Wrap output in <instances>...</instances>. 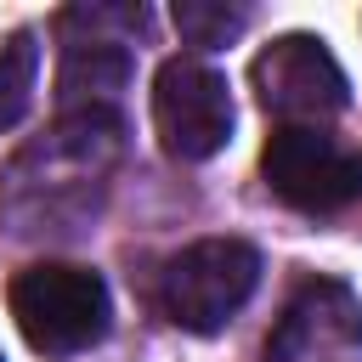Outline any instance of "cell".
<instances>
[{
	"instance_id": "1",
	"label": "cell",
	"mask_w": 362,
	"mask_h": 362,
	"mask_svg": "<svg viewBox=\"0 0 362 362\" xmlns=\"http://www.w3.org/2000/svg\"><path fill=\"white\" fill-rule=\"evenodd\" d=\"M11 317L23 328V339L45 356H74L85 345H96L107 334L113 300L107 283L90 266H68V260H40L28 272H17L11 283Z\"/></svg>"
},
{
	"instance_id": "2",
	"label": "cell",
	"mask_w": 362,
	"mask_h": 362,
	"mask_svg": "<svg viewBox=\"0 0 362 362\" xmlns=\"http://www.w3.org/2000/svg\"><path fill=\"white\" fill-rule=\"evenodd\" d=\"M255 283H260L255 243H243V238H198V243H187L164 266L158 305H164V317L175 328L215 334V328H226L243 311V300L255 294Z\"/></svg>"
},
{
	"instance_id": "3",
	"label": "cell",
	"mask_w": 362,
	"mask_h": 362,
	"mask_svg": "<svg viewBox=\"0 0 362 362\" xmlns=\"http://www.w3.org/2000/svg\"><path fill=\"white\" fill-rule=\"evenodd\" d=\"M266 187L300 215H334L362 198V147L311 124H277L260 153Z\"/></svg>"
},
{
	"instance_id": "4",
	"label": "cell",
	"mask_w": 362,
	"mask_h": 362,
	"mask_svg": "<svg viewBox=\"0 0 362 362\" xmlns=\"http://www.w3.org/2000/svg\"><path fill=\"white\" fill-rule=\"evenodd\" d=\"M153 124L170 158L204 164L232 141V90L198 57H170L153 79Z\"/></svg>"
},
{
	"instance_id": "5",
	"label": "cell",
	"mask_w": 362,
	"mask_h": 362,
	"mask_svg": "<svg viewBox=\"0 0 362 362\" xmlns=\"http://www.w3.org/2000/svg\"><path fill=\"white\" fill-rule=\"evenodd\" d=\"M255 90L266 102V113H277L283 124H311L334 119L351 102L345 68L334 62V51L317 34H283L255 57Z\"/></svg>"
},
{
	"instance_id": "6",
	"label": "cell",
	"mask_w": 362,
	"mask_h": 362,
	"mask_svg": "<svg viewBox=\"0 0 362 362\" xmlns=\"http://www.w3.org/2000/svg\"><path fill=\"white\" fill-rule=\"evenodd\" d=\"M266 362H362V300L334 277L305 283L283 305Z\"/></svg>"
},
{
	"instance_id": "7",
	"label": "cell",
	"mask_w": 362,
	"mask_h": 362,
	"mask_svg": "<svg viewBox=\"0 0 362 362\" xmlns=\"http://www.w3.org/2000/svg\"><path fill=\"white\" fill-rule=\"evenodd\" d=\"M79 28L90 34H68V51H62V102L79 113H107L102 102H113V90H124L130 79V51L119 45V34H107L113 23H124L130 11H107V6H79L68 11Z\"/></svg>"
},
{
	"instance_id": "8",
	"label": "cell",
	"mask_w": 362,
	"mask_h": 362,
	"mask_svg": "<svg viewBox=\"0 0 362 362\" xmlns=\"http://www.w3.org/2000/svg\"><path fill=\"white\" fill-rule=\"evenodd\" d=\"M34 74H40V45H34V34H28V28L6 34V40H0V136L28 113V102H34Z\"/></svg>"
},
{
	"instance_id": "9",
	"label": "cell",
	"mask_w": 362,
	"mask_h": 362,
	"mask_svg": "<svg viewBox=\"0 0 362 362\" xmlns=\"http://www.w3.org/2000/svg\"><path fill=\"white\" fill-rule=\"evenodd\" d=\"M175 28L187 45H226L249 28V6H221V0H181Z\"/></svg>"
},
{
	"instance_id": "10",
	"label": "cell",
	"mask_w": 362,
	"mask_h": 362,
	"mask_svg": "<svg viewBox=\"0 0 362 362\" xmlns=\"http://www.w3.org/2000/svg\"><path fill=\"white\" fill-rule=\"evenodd\" d=\"M0 362H6V356H0Z\"/></svg>"
}]
</instances>
